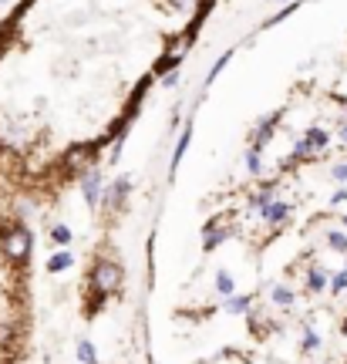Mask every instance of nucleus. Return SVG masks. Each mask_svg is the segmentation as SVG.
<instances>
[{"label":"nucleus","instance_id":"obj_1","mask_svg":"<svg viewBox=\"0 0 347 364\" xmlns=\"http://www.w3.org/2000/svg\"><path fill=\"white\" fill-rule=\"evenodd\" d=\"M219 0H17L0 20V193L24 210L78 189L132 128Z\"/></svg>","mask_w":347,"mask_h":364},{"label":"nucleus","instance_id":"obj_2","mask_svg":"<svg viewBox=\"0 0 347 364\" xmlns=\"http://www.w3.org/2000/svg\"><path fill=\"white\" fill-rule=\"evenodd\" d=\"M37 246L28 210L0 193V364H28L37 320Z\"/></svg>","mask_w":347,"mask_h":364}]
</instances>
